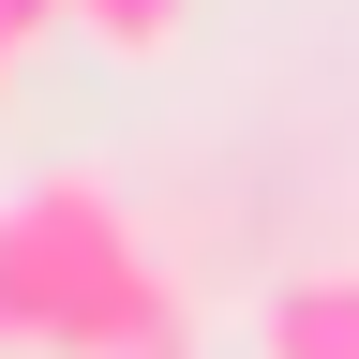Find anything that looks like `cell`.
Segmentation results:
<instances>
[{"label": "cell", "instance_id": "cell-6", "mask_svg": "<svg viewBox=\"0 0 359 359\" xmlns=\"http://www.w3.org/2000/svg\"><path fill=\"white\" fill-rule=\"evenodd\" d=\"M0 90H15V45H0Z\"/></svg>", "mask_w": 359, "mask_h": 359}, {"label": "cell", "instance_id": "cell-2", "mask_svg": "<svg viewBox=\"0 0 359 359\" xmlns=\"http://www.w3.org/2000/svg\"><path fill=\"white\" fill-rule=\"evenodd\" d=\"M255 359H359V269L344 255L330 269H285L269 314H255Z\"/></svg>", "mask_w": 359, "mask_h": 359}, {"label": "cell", "instance_id": "cell-4", "mask_svg": "<svg viewBox=\"0 0 359 359\" xmlns=\"http://www.w3.org/2000/svg\"><path fill=\"white\" fill-rule=\"evenodd\" d=\"M105 359H195V299H165V314H150V330H120Z\"/></svg>", "mask_w": 359, "mask_h": 359}, {"label": "cell", "instance_id": "cell-5", "mask_svg": "<svg viewBox=\"0 0 359 359\" xmlns=\"http://www.w3.org/2000/svg\"><path fill=\"white\" fill-rule=\"evenodd\" d=\"M60 15H75V0H0V45H45Z\"/></svg>", "mask_w": 359, "mask_h": 359}, {"label": "cell", "instance_id": "cell-1", "mask_svg": "<svg viewBox=\"0 0 359 359\" xmlns=\"http://www.w3.org/2000/svg\"><path fill=\"white\" fill-rule=\"evenodd\" d=\"M180 285L90 165H30L0 195V359H105L120 330H150Z\"/></svg>", "mask_w": 359, "mask_h": 359}, {"label": "cell", "instance_id": "cell-3", "mask_svg": "<svg viewBox=\"0 0 359 359\" xmlns=\"http://www.w3.org/2000/svg\"><path fill=\"white\" fill-rule=\"evenodd\" d=\"M75 30H105V45L150 60V45H180V0H75Z\"/></svg>", "mask_w": 359, "mask_h": 359}]
</instances>
